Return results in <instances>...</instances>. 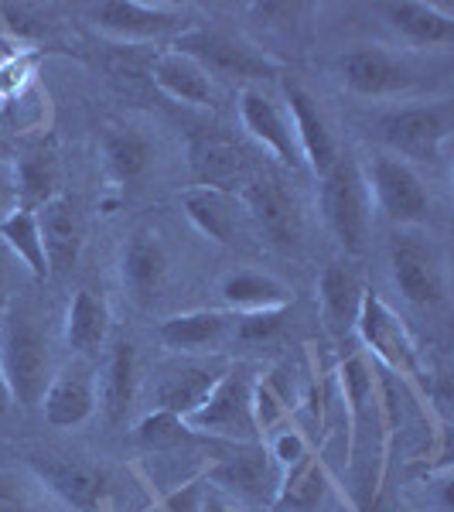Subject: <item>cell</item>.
Returning a JSON list of instances; mask_svg holds the SVG:
<instances>
[{"mask_svg": "<svg viewBox=\"0 0 454 512\" xmlns=\"http://www.w3.org/2000/svg\"><path fill=\"white\" fill-rule=\"evenodd\" d=\"M38 219V233L41 246H45V260H48V274H65L79 263L82 253V219L79 209L69 195H52L45 205L35 209Z\"/></svg>", "mask_w": 454, "mask_h": 512, "instance_id": "cell-20", "label": "cell"}, {"mask_svg": "<svg viewBox=\"0 0 454 512\" xmlns=\"http://www.w3.org/2000/svg\"><path fill=\"white\" fill-rule=\"evenodd\" d=\"M0 243L11 250L14 260H18L35 280L52 277V274H48V260H45V246H41L35 209L14 205L7 216H0Z\"/></svg>", "mask_w": 454, "mask_h": 512, "instance_id": "cell-30", "label": "cell"}, {"mask_svg": "<svg viewBox=\"0 0 454 512\" xmlns=\"http://www.w3.org/2000/svg\"><path fill=\"white\" fill-rule=\"evenodd\" d=\"M103 366L96 379V407L103 410L106 420H123L134 407L137 396V349L130 338H110L103 349Z\"/></svg>", "mask_w": 454, "mask_h": 512, "instance_id": "cell-21", "label": "cell"}, {"mask_svg": "<svg viewBox=\"0 0 454 512\" xmlns=\"http://www.w3.org/2000/svg\"><path fill=\"white\" fill-rule=\"evenodd\" d=\"M226 369L229 366L219 359H188L164 369L161 379L154 383V410H164V414H175L185 420L192 410L202 407L205 396L216 390V383L226 376Z\"/></svg>", "mask_w": 454, "mask_h": 512, "instance_id": "cell-17", "label": "cell"}, {"mask_svg": "<svg viewBox=\"0 0 454 512\" xmlns=\"http://www.w3.org/2000/svg\"><path fill=\"white\" fill-rule=\"evenodd\" d=\"M188 164L195 171V181L205 188L236 195L250 181V158L239 147L236 137L222 134L216 127H198L188 137Z\"/></svg>", "mask_w": 454, "mask_h": 512, "instance_id": "cell-12", "label": "cell"}, {"mask_svg": "<svg viewBox=\"0 0 454 512\" xmlns=\"http://www.w3.org/2000/svg\"><path fill=\"white\" fill-rule=\"evenodd\" d=\"M263 444H267L270 458L277 461L280 472H287V468L297 465V461H301L304 454L311 451L308 437H304V434L297 431V427H291V424H280L277 431H270L267 437H263Z\"/></svg>", "mask_w": 454, "mask_h": 512, "instance_id": "cell-35", "label": "cell"}, {"mask_svg": "<svg viewBox=\"0 0 454 512\" xmlns=\"http://www.w3.org/2000/svg\"><path fill=\"white\" fill-rule=\"evenodd\" d=\"M280 318L284 311H257V315H236L233 338L239 342H263V338L280 332Z\"/></svg>", "mask_w": 454, "mask_h": 512, "instance_id": "cell-36", "label": "cell"}, {"mask_svg": "<svg viewBox=\"0 0 454 512\" xmlns=\"http://www.w3.org/2000/svg\"><path fill=\"white\" fill-rule=\"evenodd\" d=\"M35 475L55 492L65 506L76 512H103L106 506V475L96 465L79 458H35L31 461Z\"/></svg>", "mask_w": 454, "mask_h": 512, "instance_id": "cell-19", "label": "cell"}, {"mask_svg": "<svg viewBox=\"0 0 454 512\" xmlns=\"http://www.w3.org/2000/svg\"><path fill=\"white\" fill-rule=\"evenodd\" d=\"M451 127H454L451 103L448 99H437V103L390 110L379 120V137L390 147L393 158L407 164H431L448 147Z\"/></svg>", "mask_w": 454, "mask_h": 512, "instance_id": "cell-6", "label": "cell"}, {"mask_svg": "<svg viewBox=\"0 0 454 512\" xmlns=\"http://www.w3.org/2000/svg\"><path fill=\"white\" fill-rule=\"evenodd\" d=\"M209 489L243 506H274L284 472L270 458L267 444H236L233 454H222L202 472Z\"/></svg>", "mask_w": 454, "mask_h": 512, "instance_id": "cell-8", "label": "cell"}, {"mask_svg": "<svg viewBox=\"0 0 454 512\" xmlns=\"http://www.w3.org/2000/svg\"><path fill=\"white\" fill-rule=\"evenodd\" d=\"M362 294H366V287L359 284V277L352 274L349 267H342V263H332V267L321 270V277H318L321 321H325L328 335L338 338V342H345V338L356 335Z\"/></svg>", "mask_w": 454, "mask_h": 512, "instance_id": "cell-23", "label": "cell"}, {"mask_svg": "<svg viewBox=\"0 0 454 512\" xmlns=\"http://www.w3.org/2000/svg\"><path fill=\"white\" fill-rule=\"evenodd\" d=\"M185 427L188 434L229 444H260L257 417H253V376L243 369H226L202 407L185 417Z\"/></svg>", "mask_w": 454, "mask_h": 512, "instance_id": "cell-5", "label": "cell"}, {"mask_svg": "<svg viewBox=\"0 0 454 512\" xmlns=\"http://www.w3.org/2000/svg\"><path fill=\"white\" fill-rule=\"evenodd\" d=\"M65 345L72 355L93 362L99 352L110 342V308H106L103 294H96L93 287H79L65 311Z\"/></svg>", "mask_w": 454, "mask_h": 512, "instance_id": "cell-24", "label": "cell"}, {"mask_svg": "<svg viewBox=\"0 0 454 512\" xmlns=\"http://www.w3.org/2000/svg\"><path fill=\"white\" fill-rule=\"evenodd\" d=\"M18 270H24V267L14 260L11 250L0 243V325H4L7 308L14 304V274H18Z\"/></svg>", "mask_w": 454, "mask_h": 512, "instance_id": "cell-37", "label": "cell"}, {"mask_svg": "<svg viewBox=\"0 0 454 512\" xmlns=\"http://www.w3.org/2000/svg\"><path fill=\"white\" fill-rule=\"evenodd\" d=\"M356 335L362 342V352H366L379 369L393 373L396 379H407V383H424V362H420V349H417L414 335L407 332L403 318L396 315L376 291L362 294Z\"/></svg>", "mask_w": 454, "mask_h": 512, "instance_id": "cell-4", "label": "cell"}, {"mask_svg": "<svg viewBox=\"0 0 454 512\" xmlns=\"http://www.w3.org/2000/svg\"><path fill=\"white\" fill-rule=\"evenodd\" d=\"M239 205L246 209V216L253 219V226L260 229V236H267L274 246L291 250L301 239V216H297V202L291 198L284 185L270 175H250L243 188H239Z\"/></svg>", "mask_w": 454, "mask_h": 512, "instance_id": "cell-13", "label": "cell"}, {"mask_svg": "<svg viewBox=\"0 0 454 512\" xmlns=\"http://www.w3.org/2000/svg\"><path fill=\"white\" fill-rule=\"evenodd\" d=\"M239 123L284 168H304L291 117L257 86H239Z\"/></svg>", "mask_w": 454, "mask_h": 512, "instance_id": "cell-14", "label": "cell"}, {"mask_svg": "<svg viewBox=\"0 0 454 512\" xmlns=\"http://www.w3.org/2000/svg\"><path fill=\"white\" fill-rule=\"evenodd\" d=\"M328 465L325 458L315 451L304 454L297 465H291L280 478V489H277V502L274 506H291V509H315L328 492Z\"/></svg>", "mask_w": 454, "mask_h": 512, "instance_id": "cell-31", "label": "cell"}, {"mask_svg": "<svg viewBox=\"0 0 454 512\" xmlns=\"http://www.w3.org/2000/svg\"><path fill=\"white\" fill-rule=\"evenodd\" d=\"M11 407H14V396H11V386H7V379H4V369H0V417H4Z\"/></svg>", "mask_w": 454, "mask_h": 512, "instance_id": "cell-40", "label": "cell"}, {"mask_svg": "<svg viewBox=\"0 0 454 512\" xmlns=\"http://www.w3.org/2000/svg\"><path fill=\"white\" fill-rule=\"evenodd\" d=\"M89 24L99 35L120 41V45H147V41L171 38L188 31L185 7L171 4H144V0H99L86 7Z\"/></svg>", "mask_w": 454, "mask_h": 512, "instance_id": "cell-7", "label": "cell"}, {"mask_svg": "<svg viewBox=\"0 0 454 512\" xmlns=\"http://www.w3.org/2000/svg\"><path fill=\"white\" fill-rule=\"evenodd\" d=\"M284 99H287V117H291L304 168H311L321 178L338 158V144H335L332 130H328L325 113H321L315 96H311L297 79L284 82Z\"/></svg>", "mask_w": 454, "mask_h": 512, "instance_id": "cell-16", "label": "cell"}, {"mask_svg": "<svg viewBox=\"0 0 454 512\" xmlns=\"http://www.w3.org/2000/svg\"><path fill=\"white\" fill-rule=\"evenodd\" d=\"M390 270L393 284L414 308L437 311L448 304V267L444 253L420 226L393 229L390 239Z\"/></svg>", "mask_w": 454, "mask_h": 512, "instance_id": "cell-3", "label": "cell"}, {"mask_svg": "<svg viewBox=\"0 0 454 512\" xmlns=\"http://www.w3.org/2000/svg\"><path fill=\"white\" fill-rule=\"evenodd\" d=\"M147 76H151V82L161 89L164 96L175 99V103L202 106V110L216 103V86H212V76L195 59L175 52V48H164V52L154 55Z\"/></svg>", "mask_w": 454, "mask_h": 512, "instance_id": "cell-25", "label": "cell"}, {"mask_svg": "<svg viewBox=\"0 0 454 512\" xmlns=\"http://www.w3.org/2000/svg\"><path fill=\"white\" fill-rule=\"evenodd\" d=\"M338 76H342V86L349 89V93L366 96V99L396 96L417 86L414 65L383 45H362V48L345 52L342 59H338Z\"/></svg>", "mask_w": 454, "mask_h": 512, "instance_id": "cell-11", "label": "cell"}, {"mask_svg": "<svg viewBox=\"0 0 454 512\" xmlns=\"http://www.w3.org/2000/svg\"><path fill=\"white\" fill-rule=\"evenodd\" d=\"M0 512H28V509H24V502L14 492L0 489Z\"/></svg>", "mask_w": 454, "mask_h": 512, "instance_id": "cell-39", "label": "cell"}, {"mask_svg": "<svg viewBox=\"0 0 454 512\" xmlns=\"http://www.w3.org/2000/svg\"><path fill=\"white\" fill-rule=\"evenodd\" d=\"M369 209H373V198H369L366 171L356 154L338 151L335 164L321 175V212L345 253L359 256L366 250Z\"/></svg>", "mask_w": 454, "mask_h": 512, "instance_id": "cell-2", "label": "cell"}, {"mask_svg": "<svg viewBox=\"0 0 454 512\" xmlns=\"http://www.w3.org/2000/svg\"><path fill=\"white\" fill-rule=\"evenodd\" d=\"M41 414L59 431H72L82 427L96 414V376L86 359L72 362V366L59 369L48 383L45 396H41Z\"/></svg>", "mask_w": 454, "mask_h": 512, "instance_id": "cell-18", "label": "cell"}, {"mask_svg": "<svg viewBox=\"0 0 454 512\" xmlns=\"http://www.w3.org/2000/svg\"><path fill=\"white\" fill-rule=\"evenodd\" d=\"M202 512H233V502H229L226 495H219L216 489H209V492H205Z\"/></svg>", "mask_w": 454, "mask_h": 512, "instance_id": "cell-38", "label": "cell"}, {"mask_svg": "<svg viewBox=\"0 0 454 512\" xmlns=\"http://www.w3.org/2000/svg\"><path fill=\"white\" fill-rule=\"evenodd\" d=\"M236 315L233 311H185V315H171L161 321L158 338L175 352H219V345L233 335Z\"/></svg>", "mask_w": 454, "mask_h": 512, "instance_id": "cell-26", "label": "cell"}, {"mask_svg": "<svg viewBox=\"0 0 454 512\" xmlns=\"http://www.w3.org/2000/svg\"><path fill=\"white\" fill-rule=\"evenodd\" d=\"M168 253L154 229H137L120 253V287L137 308H151L164 291Z\"/></svg>", "mask_w": 454, "mask_h": 512, "instance_id": "cell-15", "label": "cell"}, {"mask_svg": "<svg viewBox=\"0 0 454 512\" xmlns=\"http://www.w3.org/2000/svg\"><path fill=\"white\" fill-rule=\"evenodd\" d=\"M0 369L11 386L14 407L38 410L41 396L52 383V349L48 338L38 328L35 315L24 304L14 301L0 325Z\"/></svg>", "mask_w": 454, "mask_h": 512, "instance_id": "cell-1", "label": "cell"}, {"mask_svg": "<svg viewBox=\"0 0 454 512\" xmlns=\"http://www.w3.org/2000/svg\"><path fill=\"white\" fill-rule=\"evenodd\" d=\"M171 48L188 55V59H195L212 79L222 76V79L243 82V86H257L260 79L280 76V62H274L270 55L243 45V41H236V38L219 35V31L195 28V24L188 31H181V35L171 41Z\"/></svg>", "mask_w": 454, "mask_h": 512, "instance_id": "cell-9", "label": "cell"}, {"mask_svg": "<svg viewBox=\"0 0 454 512\" xmlns=\"http://www.w3.org/2000/svg\"><path fill=\"white\" fill-rule=\"evenodd\" d=\"M219 294L233 315H257V311H284L291 304V287L263 270L236 267L219 280Z\"/></svg>", "mask_w": 454, "mask_h": 512, "instance_id": "cell-27", "label": "cell"}, {"mask_svg": "<svg viewBox=\"0 0 454 512\" xmlns=\"http://www.w3.org/2000/svg\"><path fill=\"white\" fill-rule=\"evenodd\" d=\"M185 216L192 219V226L202 236L216 239L222 246H236L239 239V198L229 192H219V188H205V185H192L178 195Z\"/></svg>", "mask_w": 454, "mask_h": 512, "instance_id": "cell-28", "label": "cell"}, {"mask_svg": "<svg viewBox=\"0 0 454 512\" xmlns=\"http://www.w3.org/2000/svg\"><path fill=\"white\" fill-rule=\"evenodd\" d=\"M185 437H192L185 420L175 414H164V410H154V414H147L137 424V441L144 444L147 451H171V448H178Z\"/></svg>", "mask_w": 454, "mask_h": 512, "instance_id": "cell-33", "label": "cell"}, {"mask_svg": "<svg viewBox=\"0 0 454 512\" xmlns=\"http://www.w3.org/2000/svg\"><path fill=\"white\" fill-rule=\"evenodd\" d=\"M369 198L376 209L393 222V229L420 226L431 219V195L424 188V178L417 175L414 164L393 158V154H376L369 168Z\"/></svg>", "mask_w": 454, "mask_h": 512, "instance_id": "cell-10", "label": "cell"}, {"mask_svg": "<svg viewBox=\"0 0 454 512\" xmlns=\"http://www.w3.org/2000/svg\"><path fill=\"white\" fill-rule=\"evenodd\" d=\"M383 21L414 48H441L454 41V11L448 4H424V0H400L379 7Z\"/></svg>", "mask_w": 454, "mask_h": 512, "instance_id": "cell-22", "label": "cell"}, {"mask_svg": "<svg viewBox=\"0 0 454 512\" xmlns=\"http://www.w3.org/2000/svg\"><path fill=\"white\" fill-rule=\"evenodd\" d=\"M14 202L24 209H38L52 195H59L55 188V161L48 154H28L14 164Z\"/></svg>", "mask_w": 454, "mask_h": 512, "instance_id": "cell-32", "label": "cell"}, {"mask_svg": "<svg viewBox=\"0 0 454 512\" xmlns=\"http://www.w3.org/2000/svg\"><path fill=\"white\" fill-rule=\"evenodd\" d=\"M45 120V99H41L31 86H21L18 93H11L0 106V127L11 130H31Z\"/></svg>", "mask_w": 454, "mask_h": 512, "instance_id": "cell-34", "label": "cell"}, {"mask_svg": "<svg viewBox=\"0 0 454 512\" xmlns=\"http://www.w3.org/2000/svg\"><path fill=\"white\" fill-rule=\"evenodd\" d=\"M99 154H103V164H106V171H110V178L120 181V185H130V181L144 178V171L151 168V158H154L151 140L134 127H120V123L103 130V137H99Z\"/></svg>", "mask_w": 454, "mask_h": 512, "instance_id": "cell-29", "label": "cell"}]
</instances>
